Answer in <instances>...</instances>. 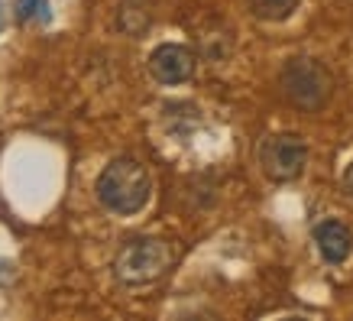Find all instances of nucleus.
<instances>
[{
    "instance_id": "nucleus-1",
    "label": "nucleus",
    "mask_w": 353,
    "mask_h": 321,
    "mask_svg": "<svg viewBox=\"0 0 353 321\" xmlns=\"http://www.w3.org/2000/svg\"><path fill=\"white\" fill-rule=\"evenodd\" d=\"M94 192H97V202L104 204L108 211L130 217V214H139L150 204L152 179L143 162L120 156L110 166H104V172L97 175Z\"/></svg>"
},
{
    "instance_id": "nucleus-2",
    "label": "nucleus",
    "mask_w": 353,
    "mask_h": 321,
    "mask_svg": "<svg viewBox=\"0 0 353 321\" xmlns=\"http://www.w3.org/2000/svg\"><path fill=\"white\" fill-rule=\"evenodd\" d=\"M175 266V246L162 237H137L117 250L114 276L123 286H150Z\"/></svg>"
},
{
    "instance_id": "nucleus-3",
    "label": "nucleus",
    "mask_w": 353,
    "mask_h": 321,
    "mask_svg": "<svg viewBox=\"0 0 353 321\" xmlns=\"http://www.w3.org/2000/svg\"><path fill=\"white\" fill-rule=\"evenodd\" d=\"M279 88L289 97V104L301 110H318L331 101L334 78L318 59H289L279 75Z\"/></svg>"
},
{
    "instance_id": "nucleus-4",
    "label": "nucleus",
    "mask_w": 353,
    "mask_h": 321,
    "mask_svg": "<svg viewBox=\"0 0 353 321\" xmlns=\"http://www.w3.org/2000/svg\"><path fill=\"white\" fill-rule=\"evenodd\" d=\"M259 166L269 182H295L308 166V143L295 133H272L259 143Z\"/></svg>"
},
{
    "instance_id": "nucleus-5",
    "label": "nucleus",
    "mask_w": 353,
    "mask_h": 321,
    "mask_svg": "<svg viewBox=\"0 0 353 321\" xmlns=\"http://www.w3.org/2000/svg\"><path fill=\"white\" fill-rule=\"evenodd\" d=\"M150 75L159 85H185L194 75V52L188 46H179V43H165L159 49H152Z\"/></svg>"
},
{
    "instance_id": "nucleus-6",
    "label": "nucleus",
    "mask_w": 353,
    "mask_h": 321,
    "mask_svg": "<svg viewBox=\"0 0 353 321\" xmlns=\"http://www.w3.org/2000/svg\"><path fill=\"white\" fill-rule=\"evenodd\" d=\"M314 246L324 257V263H343V260L353 253V234L341 221H324V224L314 227Z\"/></svg>"
},
{
    "instance_id": "nucleus-7",
    "label": "nucleus",
    "mask_w": 353,
    "mask_h": 321,
    "mask_svg": "<svg viewBox=\"0 0 353 321\" xmlns=\"http://www.w3.org/2000/svg\"><path fill=\"white\" fill-rule=\"evenodd\" d=\"M299 3H301V0H246L250 13H253L256 20H266V23L289 20L292 13L299 10Z\"/></svg>"
},
{
    "instance_id": "nucleus-8",
    "label": "nucleus",
    "mask_w": 353,
    "mask_h": 321,
    "mask_svg": "<svg viewBox=\"0 0 353 321\" xmlns=\"http://www.w3.org/2000/svg\"><path fill=\"white\" fill-rule=\"evenodd\" d=\"M46 0H20V17L32 20V17H46Z\"/></svg>"
},
{
    "instance_id": "nucleus-9",
    "label": "nucleus",
    "mask_w": 353,
    "mask_h": 321,
    "mask_svg": "<svg viewBox=\"0 0 353 321\" xmlns=\"http://www.w3.org/2000/svg\"><path fill=\"white\" fill-rule=\"evenodd\" d=\"M343 192L353 198V162L347 166V172H343Z\"/></svg>"
}]
</instances>
